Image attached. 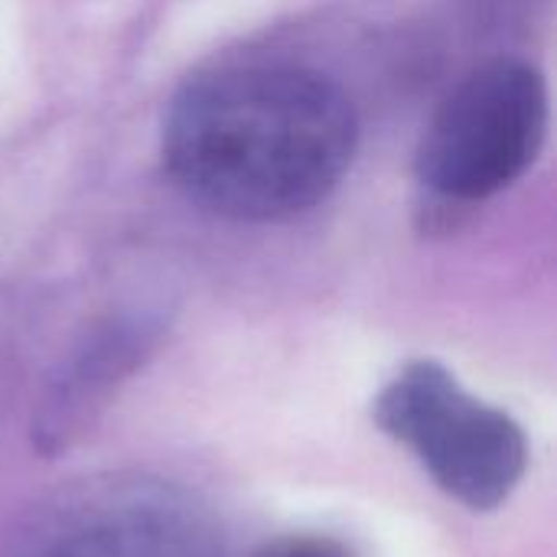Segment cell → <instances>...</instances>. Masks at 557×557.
Listing matches in <instances>:
<instances>
[{
  "instance_id": "6da1fadb",
  "label": "cell",
  "mask_w": 557,
  "mask_h": 557,
  "mask_svg": "<svg viewBox=\"0 0 557 557\" xmlns=\"http://www.w3.org/2000/svg\"><path fill=\"white\" fill-rule=\"evenodd\" d=\"M356 137V111L330 78L242 65L183 88L163 124V160L176 186L212 212L274 222L339 186Z\"/></svg>"
},
{
  "instance_id": "7a4b0ae2",
  "label": "cell",
  "mask_w": 557,
  "mask_h": 557,
  "mask_svg": "<svg viewBox=\"0 0 557 557\" xmlns=\"http://www.w3.org/2000/svg\"><path fill=\"white\" fill-rule=\"evenodd\" d=\"M0 557H225V535L193 490L147 473H104L42 499Z\"/></svg>"
},
{
  "instance_id": "3957f363",
  "label": "cell",
  "mask_w": 557,
  "mask_h": 557,
  "mask_svg": "<svg viewBox=\"0 0 557 557\" xmlns=\"http://www.w3.org/2000/svg\"><path fill=\"white\" fill-rule=\"evenodd\" d=\"M372 421L473 512L499 509L529 467L519 421L470 395L437 362L405 366L372 401Z\"/></svg>"
},
{
  "instance_id": "277c9868",
  "label": "cell",
  "mask_w": 557,
  "mask_h": 557,
  "mask_svg": "<svg viewBox=\"0 0 557 557\" xmlns=\"http://www.w3.org/2000/svg\"><path fill=\"white\" fill-rule=\"evenodd\" d=\"M548 127V95L535 69L490 62L463 78L431 117L418 176L444 199L473 202L519 180Z\"/></svg>"
},
{
  "instance_id": "5b68a950",
  "label": "cell",
  "mask_w": 557,
  "mask_h": 557,
  "mask_svg": "<svg viewBox=\"0 0 557 557\" xmlns=\"http://www.w3.org/2000/svg\"><path fill=\"white\" fill-rule=\"evenodd\" d=\"M255 557H356L346 545H339L336 539H323V535H290L281 539L274 545H268L264 552Z\"/></svg>"
}]
</instances>
